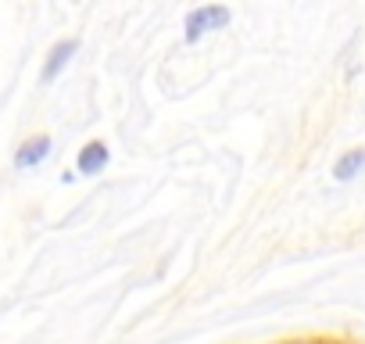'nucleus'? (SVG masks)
Returning <instances> with one entry per match:
<instances>
[{"instance_id": "1", "label": "nucleus", "mask_w": 365, "mask_h": 344, "mask_svg": "<svg viewBox=\"0 0 365 344\" xmlns=\"http://www.w3.org/2000/svg\"><path fill=\"white\" fill-rule=\"evenodd\" d=\"M230 8H222V4H205V8H194L190 15H187V22H182V36H187V44H197L205 33H215V29H226L230 26Z\"/></svg>"}, {"instance_id": "2", "label": "nucleus", "mask_w": 365, "mask_h": 344, "mask_svg": "<svg viewBox=\"0 0 365 344\" xmlns=\"http://www.w3.org/2000/svg\"><path fill=\"white\" fill-rule=\"evenodd\" d=\"M79 54V40H58L54 47H51V54H47V61H43V72H40V79L43 83H54L65 69H68V61Z\"/></svg>"}, {"instance_id": "3", "label": "nucleus", "mask_w": 365, "mask_h": 344, "mask_svg": "<svg viewBox=\"0 0 365 344\" xmlns=\"http://www.w3.org/2000/svg\"><path fill=\"white\" fill-rule=\"evenodd\" d=\"M51 147H54V140H51V136H29V140L15 151V168H19V172L36 168V165L51 154Z\"/></svg>"}, {"instance_id": "4", "label": "nucleus", "mask_w": 365, "mask_h": 344, "mask_svg": "<svg viewBox=\"0 0 365 344\" xmlns=\"http://www.w3.org/2000/svg\"><path fill=\"white\" fill-rule=\"evenodd\" d=\"M108 161H111V151H108V143H104V140H90V143L79 151V161H76V168L83 172V176H97V172H104V168H108Z\"/></svg>"}, {"instance_id": "5", "label": "nucleus", "mask_w": 365, "mask_h": 344, "mask_svg": "<svg viewBox=\"0 0 365 344\" xmlns=\"http://www.w3.org/2000/svg\"><path fill=\"white\" fill-rule=\"evenodd\" d=\"M361 172H365V147H351V151H344V154L336 158L333 180H336V183H347V180L361 176Z\"/></svg>"}]
</instances>
